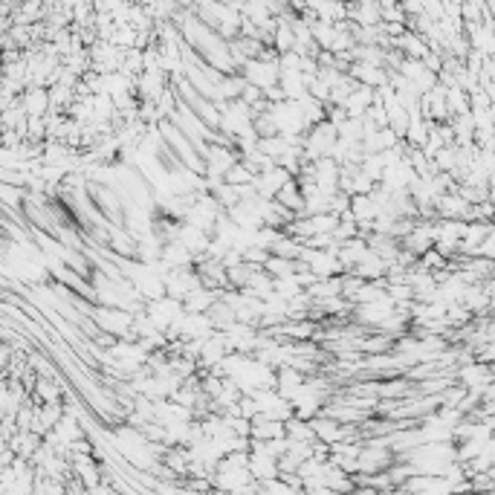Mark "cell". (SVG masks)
<instances>
[{
	"instance_id": "cell-1",
	"label": "cell",
	"mask_w": 495,
	"mask_h": 495,
	"mask_svg": "<svg viewBox=\"0 0 495 495\" xmlns=\"http://www.w3.org/2000/svg\"><path fill=\"white\" fill-rule=\"evenodd\" d=\"M336 142H339V128L330 119H322L304 134V157L310 162L319 159V157H330Z\"/></svg>"
},
{
	"instance_id": "cell-10",
	"label": "cell",
	"mask_w": 495,
	"mask_h": 495,
	"mask_svg": "<svg viewBox=\"0 0 495 495\" xmlns=\"http://www.w3.org/2000/svg\"><path fill=\"white\" fill-rule=\"evenodd\" d=\"M275 200L281 206H287L290 211H295V214H304V191H302V186H299V180L295 177H290L287 183L281 186V191L275 194Z\"/></svg>"
},
{
	"instance_id": "cell-3",
	"label": "cell",
	"mask_w": 495,
	"mask_h": 495,
	"mask_svg": "<svg viewBox=\"0 0 495 495\" xmlns=\"http://www.w3.org/2000/svg\"><path fill=\"white\" fill-rule=\"evenodd\" d=\"M435 209H437V218H460V220H469L472 203H469L460 191H446L443 197H437Z\"/></svg>"
},
{
	"instance_id": "cell-4",
	"label": "cell",
	"mask_w": 495,
	"mask_h": 495,
	"mask_svg": "<svg viewBox=\"0 0 495 495\" xmlns=\"http://www.w3.org/2000/svg\"><path fill=\"white\" fill-rule=\"evenodd\" d=\"M348 73L365 87H383L388 81V70L383 64H371V61H354Z\"/></svg>"
},
{
	"instance_id": "cell-14",
	"label": "cell",
	"mask_w": 495,
	"mask_h": 495,
	"mask_svg": "<svg viewBox=\"0 0 495 495\" xmlns=\"http://www.w3.org/2000/svg\"><path fill=\"white\" fill-rule=\"evenodd\" d=\"M209 319H211V324H214V330H226L232 322H238V316H235V307L229 304L223 295L218 302H214L211 307H209Z\"/></svg>"
},
{
	"instance_id": "cell-8",
	"label": "cell",
	"mask_w": 495,
	"mask_h": 495,
	"mask_svg": "<svg viewBox=\"0 0 495 495\" xmlns=\"http://www.w3.org/2000/svg\"><path fill=\"white\" fill-rule=\"evenodd\" d=\"M310 423H313V432H316V437L324 440V443H330V446H333V443H339V440H345V428H342V423H339L336 417L324 415V411L313 417Z\"/></svg>"
},
{
	"instance_id": "cell-13",
	"label": "cell",
	"mask_w": 495,
	"mask_h": 495,
	"mask_svg": "<svg viewBox=\"0 0 495 495\" xmlns=\"http://www.w3.org/2000/svg\"><path fill=\"white\" fill-rule=\"evenodd\" d=\"M351 211H354L356 223H371L376 214H379V206L374 203L371 194H354V197H351Z\"/></svg>"
},
{
	"instance_id": "cell-11",
	"label": "cell",
	"mask_w": 495,
	"mask_h": 495,
	"mask_svg": "<svg viewBox=\"0 0 495 495\" xmlns=\"http://www.w3.org/2000/svg\"><path fill=\"white\" fill-rule=\"evenodd\" d=\"M241 290H246L250 295H258V299H270V295L275 293V278L261 267L250 275V281H246V287H241Z\"/></svg>"
},
{
	"instance_id": "cell-2",
	"label": "cell",
	"mask_w": 495,
	"mask_h": 495,
	"mask_svg": "<svg viewBox=\"0 0 495 495\" xmlns=\"http://www.w3.org/2000/svg\"><path fill=\"white\" fill-rule=\"evenodd\" d=\"M495 379V371L489 362H481V359H472L467 365H458V383L467 385V388H478L484 391L489 383Z\"/></svg>"
},
{
	"instance_id": "cell-7",
	"label": "cell",
	"mask_w": 495,
	"mask_h": 495,
	"mask_svg": "<svg viewBox=\"0 0 495 495\" xmlns=\"http://www.w3.org/2000/svg\"><path fill=\"white\" fill-rule=\"evenodd\" d=\"M348 272H356L359 278H365V281H376V278H385L388 275V261L379 252L368 250L365 255H362V261L356 263L354 270H348Z\"/></svg>"
},
{
	"instance_id": "cell-15",
	"label": "cell",
	"mask_w": 495,
	"mask_h": 495,
	"mask_svg": "<svg viewBox=\"0 0 495 495\" xmlns=\"http://www.w3.org/2000/svg\"><path fill=\"white\" fill-rule=\"evenodd\" d=\"M284 426H287V437H293V440H307V443L319 440L316 432H313V423L299 417V415H293L290 420H284Z\"/></svg>"
},
{
	"instance_id": "cell-9",
	"label": "cell",
	"mask_w": 495,
	"mask_h": 495,
	"mask_svg": "<svg viewBox=\"0 0 495 495\" xmlns=\"http://www.w3.org/2000/svg\"><path fill=\"white\" fill-rule=\"evenodd\" d=\"M223 295V290H214V287H197L194 293H189L186 295V302H183V307H186V313H209V307L218 302Z\"/></svg>"
},
{
	"instance_id": "cell-19",
	"label": "cell",
	"mask_w": 495,
	"mask_h": 495,
	"mask_svg": "<svg viewBox=\"0 0 495 495\" xmlns=\"http://www.w3.org/2000/svg\"><path fill=\"white\" fill-rule=\"evenodd\" d=\"M492 371H495V362H492Z\"/></svg>"
},
{
	"instance_id": "cell-5",
	"label": "cell",
	"mask_w": 495,
	"mask_h": 495,
	"mask_svg": "<svg viewBox=\"0 0 495 495\" xmlns=\"http://www.w3.org/2000/svg\"><path fill=\"white\" fill-rule=\"evenodd\" d=\"M290 177H293V174H290L287 168H281V165H272V168L261 171V174L255 177V189H258L261 197H275Z\"/></svg>"
},
{
	"instance_id": "cell-6",
	"label": "cell",
	"mask_w": 495,
	"mask_h": 495,
	"mask_svg": "<svg viewBox=\"0 0 495 495\" xmlns=\"http://www.w3.org/2000/svg\"><path fill=\"white\" fill-rule=\"evenodd\" d=\"M21 102L29 116H46L49 107H53V102H49V87H44V85H29L21 93Z\"/></svg>"
},
{
	"instance_id": "cell-12",
	"label": "cell",
	"mask_w": 495,
	"mask_h": 495,
	"mask_svg": "<svg viewBox=\"0 0 495 495\" xmlns=\"http://www.w3.org/2000/svg\"><path fill=\"white\" fill-rule=\"evenodd\" d=\"M41 443H44V435H38V432H32V428H29V432H18V435H15V437L9 440V446L18 452L21 458H29V460H32V455L38 452Z\"/></svg>"
},
{
	"instance_id": "cell-17",
	"label": "cell",
	"mask_w": 495,
	"mask_h": 495,
	"mask_svg": "<svg viewBox=\"0 0 495 495\" xmlns=\"http://www.w3.org/2000/svg\"><path fill=\"white\" fill-rule=\"evenodd\" d=\"M263 270H267L272 278H284V275H293L295 270H299V261H293V258H284V255H270L267 263H263Z\"/></svg>"
},
{
	"instance_id": "cell-18",
	"label": "cell",
	"mask_w": 495,
	"mask_h": 495,
	"mask_svg": "<svg viewBox=\"0 0 495 495\" xmlns=\"http://www.w3.org/2000/svg\"><path fill=\"white\" fill-rule=\"evenodd\" d=\"M223 180H226V183H232V186H246V183H255V174L250 171V165H246L243 159H238L232 168L226 171Z\"/></svg>"
},
{
	"instance_id": "cell-16",
	"label": "cell",
	"mask_w": 495,
	"mask_h": 495,
	"mask_svg": "<svg viewBox=\"0 0 495 495\" xmlns=\"http://www.w3.org/2000/svg\"><path fill=\"white\" fill-rule=\"evenodd\" d=\"M446 102H449L452 116H460V113H469L472 110V98H469V93L460 85H449L446 87Z\"/></svg>"
}]
</instances>
